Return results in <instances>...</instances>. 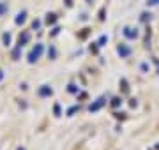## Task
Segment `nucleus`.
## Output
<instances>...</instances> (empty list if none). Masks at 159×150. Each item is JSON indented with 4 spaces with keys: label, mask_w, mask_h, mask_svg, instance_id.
I'll use <instances>...</instances> for the list:
<instances>
[{
    "label": "nucleus",
    "mask_w": 159,
    "mask_h": 150,
    "mask_svg": "<svg viewBox=\"0 0 159 150\" xmlns=\"http://www.w3.org/2000/svg\"><path fill=\"white\" fill-rule=\"evenodd\" d=\"M43 51H44V48H43V44H35V48H32V51L29 53V62L34 64L37 58L43 55Z\"/></svg>",
    "instance_id": "f257e3e1"
},
{
    "label": "nucleus",
    "mask_w": 159,
    "mask_h": 150,
    "mask_svg": "<svg viewBox=\"0 0 159 150\" xmlns=\"http://www.w3.org/2000/svg\"><path fill=\"white\" fill-rule=\"evenodd\" d=\"M104 104H106V99H104V97H99L94 104H90V106H89V111H97V110H101Z\"/></svg>",
    "instance_id": "f03ea898"
},
{
    "label": "nucleus",
    "mask_w": 159,
    "mask_h": 150,
    "mask_svg": "<svg viewBox=\"0 0 159 150\" xmlns=\"http://www.w3.org/2000/svg\"><path fill=\"white\" fill-rule=\"evenodd\" d=\"M29 41H30V34L29 32H23V34L20 35V39H18V44H20V46H25Z\"/></svg>",
    "instance_id": "7ed1b4c3"
},
{
    "label": "nucleus",
    "mask_w": 159,
    "mask_h": 150,
    "mask_svg": "<svg viewBox=\"0 0 159 150\" xmlns=\"http://www.w3.org/2000/svg\"><path fill=\"white\" fill-rule=\"evenodd\" d=\"M25 20H27V12L25 11H21V12H18V16H16V25H21V23H25Z\"/></svg>",
    "instance_id": "20e7f679"
},
{
    "label": "nucleus",
    "mask_w": 159,
    "mask_h": 150,
    "mask_svg": "<svg viewBox=\"0 0 159 150\" xmlns=\"http://www.w3.org/2000/svg\"><path fill=\"white\" fill-rule=\"evenodd\" d=\"M124 35H125V37H129V39H133V37H136V30L125 27V29H124Z\"/></svg>",
    "instance_id": "39448f33"
},
{
    "label": "nucleus",
    "mask_w": 159,
    "mask_h": 150,
    "mask_svg": "<svg viewBox=\"0 0 159 150\" xmlns=\"http://www.w3.org/2000/svg\"><path fill=\"white\" fill-rule=\"evenodd\" d=\"M39 95H43V97H46V95H51V88L50 87H41L39 88Z\"/></svg>",
    "instance_id": "423d86ee"
},
{
    "label": "nucleus",
    "mask_w": 159,
    "mask_h": 150,
    "mask_svg": "<svg viewBox=\"0 0 159 150\" xmlns=\"http://www.w3.org/2000/svg\"><path fill=\"white\" fill-rule=\"evenodd\" d=\"M119 53H120V57H127V55L131 53V50L127 46H122V44H120V46H119Z\"/></svg>",
    "instance_id": "0eeeda50"
},
{
    "label": "nucleus",
    "mask_w": 159,
    "mask_h": 150,
    "mask_svg": "<svg viewBox=\"0 0 159 150\" xmlns=\"http://www.w3.org/2000/svg\"><path fill=\"white\" fill-rule=\"evenodd\" d=\"M55 21H57V14H53V12H51V14H48V18H46V23L50 25V23H55Z\"/></svg>",
    "instance_id": "6e6552de"
},
{
    "label": "nucleus",
    "mask_w": 159,
    "mask_h": 150,
    "mask_svg": "<svg viewBox=\"0 0 159 150\" xmlns=\"http://www.w3.org/2000/svg\"><path fill=\"white\" fill-rule=\"evenodd\" d=\"M20 50H21V46L18 44V48L14 50V51H12V57H14V60H18V58H20Z\"/></svg>",
    "instance_id": "1a4fd4ad"
},
{
    "label": "nucleus",
    "mask_w": 159,
    "mask_h": 150,
    "mask_svg": "<svg viewBox=\"0 0 159 150\" xmlns=\"http://www.w3.org/2000/svg\"><path fill=\"white\" fill-rule=\"evenodd\" d=\"M6 12H7V6L0 2V16H2V14H6Z\"/></svg>",
    "instance_id": "9d476101"
},
{
    "label": "nucleus",
    "mask_w": 159,
    "mask_h": 150,
    "mask_svg": "<svg viewBox=\"0 0 159 150\" xmlns=\"http://www.w3.org/2000/svg\"><path fill=\"white\" fill-rule=\"evenodd\" d=\"M2 39H4V44L7 46V44L11 42V35H9V34H4V37H2Z\"/></svg>",
    "instance_id": "9b49d317"
},
{
    "label": "nucleus",
    "mask_w": 159,
    "mask_h": 150,
    "mask_svg": "<svg viewBox=\"0 0 159 150\" xmlns=\"http://www.w3.org/2000/svg\"><path fill=\"white\" fill-rule=\"evenodd\" d=\"M48 55H50L51 58H55V57H57V51H55V48H50V51H48Z\"/></svg>",
    "instance_id": "f8f14e48"
},
{
    "label": "nucleus",
    "mask_w": 159,
    "mask_h": 150,
    "mask_svg": "<svg viewBox=\"0 0 159 150\" xmlns=\"http://www.w3.org/2000/svg\"><path fill=\"white\" fill-rule=\"evenodd\" d=\"M106 41H108V37H104V35H102L101 39H99V46H104V42H106Z\"/></svg>",
    "instance_id": "ddd939ff"
},
{
    "label": "nucleus",
    "mask_w": 159,
    "mask_h": 150,
    "mask_svg": "<svg viewBox=\"0 0 159 150\" xmlns=\"http://www.w3.org/2000/svg\"><path fill=\"white\" fill-rule=\"evenodd\" d=\"M69 92H73V94H76V92H78V88H76V85H69Z\"/></svg>",
    "instance_id": "4468645a"
},
{
    "label": "nucleus",
    "mask_w": 159,
    "mask_h": 150,
    "mask_svg": "<svg viewBox=\"0 0 159 150\" xmlns=\"http://www.w3.org/2000/svg\"><path fill=\"white\" fill-rule=\"evenodd\" d=\"M159 0H148V6H157Z\"/></svg>",
    "instance_id": "2eb2a0df"
},
{
    "label": "nucleus",
    "mask_w": 159,
    "mask_h": 150,
    "mask_svg": "<svg viewBox=\"0 0 159 150\" xmlns=\"http://www.w3.org/2000/svg\"><path fill=\"white\" fill-rule=\"evenodd\" d=\"M32 27H34V29H39V27H41V21H37V20H35L34 23H32Z\"/></svg>",
    "instance_id": "dca6fc26"
},
{
    "label": "nucleus",
    "mask_w": 159,
    "mask_h": 150,
    "mask_svg": "<svg viewBox=\"0 0 159 150\" xmlns=\"http://www.w3.org/2000/svg\"><path fill=\"white\" fill-rule=\"evenodd\" d=\"M111 104H113V106H119V104H120V99H119V97L113 99V103H111Z\"/></svg>",
    "instance_id": "f3484780"
},
{
    "label": "nucleus",
    "mask_w": 159,
    "mask_h": 150,
    "mask_svg": "<svg viewBox=\"0 0 159 150\" xmlns=\"http://www.w3.org/2000/svg\"><path fill=\"white\" fill-rule=\"evenodd\" d=\"M55 113H57V115H60V106H58V104H55Z\"/></svg>",
    "instance_id": "a211bd4d"
},
{
    "label": "nucleus",
    "mask_w": 159,
    "mask_h": 150,
    "mask_svg": "<svg viewBox=\"0 0 159 150\" xmlns=\"http://www.w3.org/2000/svg\"><path fill=\"white\" fill-rule=\"evenodd\" d=\"M2 78H4V74H2V71H0V80H2Z\"/></svg>",
    "instance_id": "6ab92c4d"
},
{
    "label": "nucleus",
    "mask_w": 159,
    "mask_h": 150,
    "mask_svg": "<svg viewBox=\"0 0 159 150\" xmlns=\"http://www.w3.org/2000/svg\"><path fill=\"white\" fill-rule=\"evenodd\" d=\"M18 150H23V148H18Z\"/></svg>",
    "instance_id": "aec40b11"
}]
</instances>
